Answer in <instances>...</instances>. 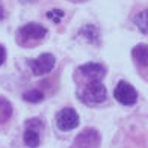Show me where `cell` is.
<instances>
[{"instance_id": "6da1fadb", "label": "cell", "mask_w": 148, "mask_h": 148, "mask_svg": "<svg viewBox=\"0 0 148 148\" xmlns=\"http://www.w3.org/2000/svg\"><path fill=\"white\" fill-rule=\"evenodd\" d=\"M47 27L39 23H27L17 30V44L20 47H35L47 36Z\"/></svg>"}, {"instance_id": "7a4b0ae2", "label": "cell", "mask_w": 148, "mask_h": 148, "mask_svg": "<svg viewBox=\"0 0 148 148\" xmlns=\"http://www.w3.org/2000/svg\"><path fill=\"white\" fill-rule=\"evenodd\" d=\"M77 98L88 106H97L107 100V89L101 82H86L79 88Z\"/></svg>"}, {"instance_id": "3957f363", "label": "cell", "mask_w": 148, "mask_h": 148, "mask_svg": "<svg viewBox=\"0 0 148 148\" xmlns=\"http://www.w3.org/2000/svg\"><path fill=\"white\" fill-rule=\"evenodd\" d=\"M45 129V124L41 118H30L24 123V133L23 140L27 148H36L41 144L42 133Z\"/></svg>"}, {"instance_id": "277c9868", "label": "cell", "mask_w": 148, "mask_h": 148, "mask_svg": "<svg viewBox=\"0 0 148 148\" xmlns=\"http://www.w3.org/2000/svg\"><path fill=\"white\" fill-rule=\"evenodd\" d=\"M27 65L33 76H44L49 74L56 65V58L51 53H42L36 59H29Z\"/></svg>"}, {"instance_id": "5b68a950", "label": "cell", "mask_w": 148, "mask_h": 148, "mask_svg": "<svg viewBox=\"0 0 148 148\" xmlns=\"http://www.w3.org/2000/svg\"><path fill=\"white\" fill-rule=\"evenodd\" d=\"M113 97L118 103L124 106H133L138 101V91L134 89V86L130 85L125 80H119L118 85L113 89Z\"/></svg>"}, {"instance_id": "8992f818", "label": "cell", "mask_w": 148, "mask_h": 148, "mask_svg": "<svg viewBox=\"0 0 148 148\" xmlns=\"http://www.w3.org/2000/svg\"><path fill=\"white\" fill-rule=\"evenodd\" d=\"M80 123L79 113L73 107H64L56 113V125L60 132H71Z\"/></svg>"}, {"instance_id": "52a82bcc", "label": "cell", "mask_w": 148, "mask_h": 148, "mask_svg": "<svg viewBox=\"0 0 148 148\" xmlns=\"http://www.w3.org/2000/svg\"><path fill=\"white\" fill-rule=\"evenodd\" d=\"M101 142V136L95 129H85L80 132L70 148H98Z\"/></svg>"}, {"instance_id": "ba28073f", "label": "cell", "mask_w": 148, "mask_h": 148, "mask_svg": "<svg viewBox=\"0 0 148 148\" xmlns=\"http://www.w3.org/2000/svg\"><path fill=\"white\" fill-rule=\"evenodd\" d=\"M79 76H82L83 79H86L88 82H100L101 79H104L106 76V66L103 64H98V62H88V64H83L77 68Z\"/></svg>"}, {"instance_id": "9c48e42d", "label": "cell", "mask_w": 148, "mask_h": 148, "mask_svg": "<svg viewBox=\"0 0 148 148\" xmlns=\"http://www.w3.org/2000/svg\"><path fill=\"white\" fill-rule=\"evenodd\" d=\"M132 59L139 74L148 82V44H138L132 49Z\"/></svg>"}, {"instance_id": "30bf717a", "label": "cell", "mask_w": 148, "mask_h": 148, "mask_svg": "<svg viewBox=\"0 0 148 148\" xmlns=\"http://www.w3.org/2000/svg\"><path fill=\"white\" fill-rule=\"evenodd\" d=\"M79 36H82L85 41H88L92 45H100L101 36H100V29L95 24H85L79 29Z\"/></svg>"}, {"instance_id": "8fae6325", "label": "cell", "mask_w": 148, "mask_h": 148, "mask_svg": "<svg viewBox=\"0 0 148 148\" xmlns=\"http://www.w3.org/2000/svg\"><path fill=\"white\" fill-rule=\"evenodd\" d=\"M12 112H14V109H12L11 101L5 97H0V127L5 125L11 119Z\"/></svg>"}, {"instance_id": "7c38bea8", "label": "cell", "mask_w": 148, "mask_h": 148, "mask_svg": "<svg viewBox=\"0 0 148 148\" xmlns=\"http://www.w3.org/2000/svg\"><path fill=\"white\" fill-rule=\"evenodd\" d=\"M134 26L138 27V30L144 35H148V8L139 11L133 18Z\"/></svg>"}, {"instance_id": "4fadbf2b", "label": "cell", "mask_w": 148, "mask_h": 148, "mask_svg": "<svg viewBox=\"0 0 148 148\" xmlns=\"http://www.w3.org/2000/svg\"><path fill=\"white\" fill-rule=\"evenodd\" d=\"M44 92L39 91V89H30V91H26L23 94V100L27 103H39L44 100Z\"/></svg>"}, {"instance_id": "5bb4252c", "label": "cell", "mask_w": 148, "mask_h": 148, "mask_svg": "<svg viewBox=\"0 0 148 148\" xmlns=\"http://www.w3.org/2000/svg\"><path fill=\"white\" fill-rule=\"evenodd\" d=\"M64 17H65V12L62 9H51L47 12V18H50L53 23H60Z\"/></svg>"}, {"instance_id": "9a60e30c", "label": "cell", "mask_w": 148, "mask_h": 148, "mask_svg": "<svg viewBox=\"0 0 148 148\" xmlns=\"http://www.w3.org/2000/svg\"><path fill=\"white\" fill-rule=\"evenodd\" d=\"M6 60V49L3 45H0V65Z\"/></svg>"}, {"instance_id": "2e32d148", "label": "cell", "mask_w": 148, "mask_h": 148, "mask_svg": "<svg viewBox=\"0 0 148 148\" xmlns=\"http://www.w3.org/2000/svg\"><path fill=\"white\" fill-rule=\"evenodd\" d=\"M6 17V9H5V6H3V3L0 2V21Z\"/></svg>"}, {"instance_id": "e0dca14e", "label": "cell", "mask_w": 148, "mask_h": 148, "mask_svg": "<svg viewBox=\"0 0 148 148\" xmlns=\"http://www.w3.org/2000/svg\"><path fill=\"white\" fill-rule=\"evenodd\" d=\"M33 2H36V0H20V3H23V5H30Z\"/></svg>"}, {"instance_id": "ac0fdd59", "label": "cell", "mask_w": 148, "mask_h": 148, "mask_svg": "<svg viewBox=\"0 0 148 148\" xmlns=\"http://www.w3.org/2000/svg\"><path fill=\"white\" fill-rule=\"evenodd\" d=\"M71 2H77L79 3V2H85V0H71Z\"/></svg>"}]
</instances>
